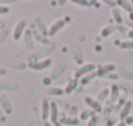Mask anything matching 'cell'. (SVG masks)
Masks as SVG:
<instances>
[{
    "label": "cell",
    "mask_w": 133,
    "mask_h": 126,
    "mask_svg": "<svg viewBox=\"0 0 133 126\" xmlns=\"http://www.w3.org/2000/svg\"><path fill=\"white\" fill-rule=\"evenodd\" d=\"M95 69H97V66H95L94 64H85V65H81V66L76 70L75 78H82V77H85L86 74H90V73L95 72Z\"/></svg>",
    "instance_id": "obj_1"
},
{
    "label": "cell",
    "mask_w": 133,
    "mask_h": 126,
    "mask_svg": "<svg viewBox=\"0 0 133 126\" xmlns=\"http://www.w3.org/2000/svg\"><path fill=\"white\" fill-rule=\"evenodd\" d=\"M26 26H28V22H26L25 20H20V21L16 24V26H15V29H13V39H15V40H18V39L24 35V33H25V30H26Z\"/></svg>",
    "instance_id": "obj_2"
},
{
    "label": "cell",
    "mask_w": 133,
    "mask_h": 126,
    "mask_svg": "<svg viewBox=\"0 0 133 126\" xmlns=\"http://www.w3.org/2000/svg\"><path fill=\"white\" fill-rule=\"evenodd\" d=\"M66 21H68V18H59V20H56V21L50 26V29H48V36H54L57 31H60V30L65 26Z\"/></svg>",
    "instance_id": "obj_3"
},
{
    "label": "cell",
    "mask_w": 133,
    "mask_h": 126,
    "mask_svg": "<svg viewBox=\"0 0 133 126\" xmlns=\"http://www.w3.org/2000/svg\"><path fill=\"white\" fill-rule=\"evenodd\" d=\"M116 69L115 64H104V65H99L97 69V76L98 77H107L108 74H111L114 70Z\"/></svg>",
    "instance_id": "obj_4"
},
{
    "label": "cell",
    "mask_w": 133,
    "mask_h": 126,
    "mask_svg": "<svg viewBox=\"0 0 133 126\" xmlns=\"http://www.w3.org/2000/svg\"><path fill=\"white\" fill-rule=\"evenodd\" d=\"M132 107H133V103H132V100H127V101H125V104L121 107V109H120V113H119L120 121H124L127 117H129V116H130Z\"/></svg>",
    "instance_id": "obj_5"
},
{
    "label": "cell",
    "mask_w": 133,
    "mask_h": 126,
    "mask_svg": "<svg viewBox=\"0 0 133 126\" xmlns=\"http://www.w3.org/2000/svg\"><path fill=\"white\" fill-rule=\"evenodd\" d=\"M0 105L3 107L4 112L8 113V114H11V113L13 112V107H12V104H11V100H9L8 96L4 95V94H0Z\"/></svg>",
    "instance_id": "obj_6"
},
{
    "label": "cell",
    "mask_w": 133,
    "mask_h": 126,
    "mask_svg": "<svg viewBox=\"0 0 133 126\" xmlns=\"http://www.w3.org/2000/svg\"><path fill=\"white\" fill-rule=\"evenodd\" d=\"M51 64H52L51 58H44V60H39V61L34 62L31 65V68L34 70H43V69H47L48 66H51Z\"/></svg>",
    "instance_id": "obj_7"
},
{
    "label": "cell",
    "mask_w": 133,
    "mask_h": 126,
    "mask_svg": "<svg viewBox=\"0 0 133 126\" xmlns=\"http://www.w3.org/2000/svg\"><path fill=\"white\" fill-rule=\"evenodd\" d=\"M24 43L28 49H33L34 48V38H33V33L31 30L26 29L25 33H24Z\"/></svg>",
    "instance_id": "obj_8"
},
{
    "label": "cell",
    "mask_w": 133,
    "mask_h": 126,
    "mask_svg": "<svg viewBox=\"0 0 133 126\" xmlns=\"http://www.w3.org/2000/svg\"><path fill=\"white\" fill-rule=\"evenodd\" d=\"M50 118V101L47 99L42 100V120L46 122Z\"/></svg>",
    "instance_id": "obj_9"
},
{
    "label": "cell",
    "mask_w": 133,
    "mask_h": 126,
    "mask_svg": "<svg viewBox=\"0 0 133 126\" xmlns=\"http://www.w3.org/2000/svg\"><path fill=\"white\" fill-rule=\"evenodd\" d=\"M85 103L91 107V110H95V112L101 110V103H98L97 99H94L91 96H85Z\"/></svg>",
    "instance_id": "obj_10"
},
{
    "label": "cell",
    "mask_w": 133,
    "mask_h": 126,
    "mask_svg": "<svg viewBox=\"0 0 133 126\" xmlns=\"http://www.w3.org/2000/svg\"><path fill=\"white\" fill-rule=\"evenodd\" d=\"M57 117H59L57 105H56L54 101H51V103H50V120H51V122H52V123L56 122V121H57Z\"/></svg>",
    "instance_id": "obj_11"
},
{
    "label": "cell",
    "mask_w": 133,
    "mask_h": 126,
    "mask_svg": "<svg viewBox=\"0 0 133 126\" xmlns=\"http://www.w3.org/2000/svg\"><path fill=\"white\" fill-rule=\"evenodd\" d=\"M33 33V38L35 39V40H38L39 43H42V44H46V46H50V39L48 38H46L44 35H42L38 30H34V31H31Z\"/></svg>",
    "instance_id": "obj_12"
},
{
    "label": "cell",
    "mask_w": 133,
    "mask_h": 126,
    "mask_svg": "<svg viewBox=\"0 0 133 126\" xmlns=\"http://www.w3.org/2000/svg\"><path fill=\"white\" fill-rule=\"evenodd\" d=\"M35 25H37V30L42 34V35H48V30L46 29V25H44V22H43V20L42 18H35Z\"/></svg>",
    "instance_id": "obj_13"
},
{
    "label": "cell",
    "mask_w": 133,
    "mask_h": 126,
    "mask_svg": "<svg viewBox=\"0 0 133 126\" xmlns=\"http://www.w3.org/2000/svg\"><path fill=\"white\" fill-rule=\"evenodd\" d=\"M120 95V90L117 85H112V87L110 88V96H111V101H117Z\"/></svg>",
    "instance_id": "obj_14"
},
{
    "label": "cell",
    "mask_w": 133,
    "mask_h": 126,
    "mask_svg": "<svg viewBox=\"0 0 133 126\" xmlns=\"http://www.w3.org/2000/svg\"><path fill=\"white\" fill-rule=\"evenodd\" d=\"M95 77H98V76H97V72H93V73H90V74H86L85 77H82V78L80 79V83H81L82 86H85V85L90 83Z\"/></svg>",
    "instance_id": "obj_15"
},
{
    "label": "cell",
    "mask_w": 133,
    "mask_h": 126,
    "mask_svg": "<svg viewBox=\"0 0 133 126\" xmlns=\"http://www.w3.org/2000/svg\"><path fill=\"white\" fill-rule=\"evenodd\" d=\"M110 95V88H103L98 95H97V101L98 103H102V101H104L106 99H107V96Z\"/></svg>",
    "instance_id": "obj_16"
},
{
    "label": "cell",
    "mask_w": 133,
    "mask_h": 126,
    "mask_svg": "<svg viewBox=\"0 0 133 126\" xmlns=\"http://www.w3.org/2000/svg\"><path fill=\"white\" fill-rule=\"evenodd\" d=\"M117 4H119V5H121V8H123L125 12H128V13H132V12H133L132 3H129V2H125V0H123V2H117Z\"/></svg>",
    "instance_id": "obj_17"
},
{
    "label": "cell",
    "mask_w": 133,
    "mask_h": 126,
    "mask_svg": "<svg viewBox=\"0 0 133 126\" xmlns=\"http://www.w3.org/2000/svg\"><path fill=\"white\" fill-rule=\"evenodd\" d=\"M112 17H114L115 22H117V24H121V22H123L121 12H120L119 8H114V9H112Z\"/></svg>",
    "instance_id": "obj_18"
},
{
    "label": "cell",
    "mask_w": 133,
    "mask_h": 126,
    "mask_svg": "<svg viewBox=\"0 0 133 126\" xmlns=\"http://www.w3.org/2000/svg\"><path fill=\"white\" fill-rule=\"evenodd\" d=\"M117 30V27L116 26H114V25H108V26H106L103 30H102V36H108V35H111L114 31H116Z\"/></svg>",
    "instance_id": "obj_19"
},
{
    "label": "cell",
    "mask_w": 133,
    "mask_h": 126,
    "mask_svg": "<svg viewBox=\"0 0 133 126\" xmlns=\"http://www.w3.org/2000/svg\"><path fill=\"white\" fill-rule=\"evenodd\" d=\"M61 122L65 123V125H71V126H76V125L80 123L78 118H76V117H66V118H64Z\"/></svg>",
    "instance_id": "obj_20"
},
{
    "label": "cell",
    "mask_w": 133,
    "mask_h": 126,
    "mask_svg": "<svg viewBox=\"0 0 133 126\" xmlns=\"http://www.w3.org/2000/svg\"><path fill=\"white\" fill-rule=\"evenodd\" d=\"M76 86H77V81H76V79H73L72 82H69L68 85H66V87L64 88V92H65V94H69V92H72V91L76 88Z\"/></svg>",
    "instance_id": "obj_21"
},
{
    "label": "cell",
    "mask_w": 133,
    "mask_h": 126,
    "mask_svg": "<svg viewBox=\"0 0 133 126\" xmlns=\"http://www.w3.org/2000/svg\"><path fill=\"white\" fill-rule=\"evenodd\" d=\"M47 92L50 95H63L64 94V88H59V87H50L47 90Z\"/></svg>",
    "instance_id": "obj_22"
},
{
    "label": "cell",
    "mask_w": 133,
    "mask_h": 126,
    "mask_svg": "<svg viewBox=\"0 0 133 126\" xmlns=\"http://www.w3.org/2000/svg\"><path fill=\"white\" fill-rule=\"evenodd\" d=\"M120 48L121 49H133V40L128 39L125 42H121L120 43Z\"/></svg>",
    "instance_id": "obj_23"
},
{
    "label": "cell",
    "mask_w": 133,
    "mask_h": 126,
    "mask_svg": "<svg viewBox=\"0 0 133 126\" xmlns=\"http://www.w3.org/2000/svg\"><path fill=\"white\" fill-rule=\"evenodd\" d=\"M93 116H94V112L90 110V109H86V110H82L80 117H81V120H90Z\"/></svg>",
    "instance_id": "obj_24"
},
{
    "label": "cell",
    "mask_w": 133,
    "mask_h": 126,
    "mask_svg": "<svg viewBox=\"0 0 133 126\" xmlns=\"http://www.w3.org/2000/svg\"><path fill=\"white\" fill-rule=\"evenodd\" d=\"M119 74H120L123 78H125V79L133 81V73H130V72H128V70H125V69H121Z\"/></svg>",
    "instance_id": "obj_25"
},
{
    "label": "cell",
    "mask_w": 133,
    "mask_h": 126,
    "mask_svg": "<svg viewBox=\"0 0 133 126\" xmlns=\"http://www.w3.org/2000/svg\"><path fill=\"white\" fill-rule=\"evenodd\" d=\"M98 123H99V117H98L97 114H94V116L89 120L88 126H98Z\"/></svg>",
    "instance_id": "obj_26"
},
{
    "label": "cell",
    "mask_w": 133,
    "mask_h": 126,
    "mask_svg": "<svg viewBox=\"0 0 133 126\" xmlns=\"http://www.w3.org/2000/svg\"><path fill=\"white\" fill-rule=\"evenodd\" d=\"M73 52H75V55H76V61H77V62H82V60H84L82 57H84V56H82V53L78 51V48H77V47H75V48H73Z\"/></svg>",
    "instance_id": "obj_27"
},
{
    "label": "cell",
    "mask_w": 133,
    "mask_h": 126,
    "mask_svg": "<svg viewBox=\"0 0 133 126\" xmlns=\"http://www.w3.org/2000/svg\"><path fill=\"white\" fill-rule=\"evenodd\" d=\"M2 87H3L4 90H5V88H9L11 91H16V90L18 88V86H17V85H13V83H3Z\"/></svg>",
    "instance_id": "obj_28"
},
{
    "label": "cell",
    "mask_w": 133,
    "mask_h": 126,
    "mask_svg": "<svg viewBox=\"0 0 133 126\" xmlns=\"http://www.w3.org/2000/svg\"><path fill=\"white\" fill-rule=\"evenodd\" d=\"M52 51H54V46H50V47H47L46 49H43L42 52H38V55H37V56L39 57V56H43V55H47V53H51Z\"/></svg>",
    "instance_id": "obj_29"
},
{
    "label": "cell",
    "mask_w": 133,
    "mask_h": 126,
    "mask_svg": "<svg viewBox=\"0 0 133 126\" xmlns=\"http://www.w3.org/2000/svg\"><path fill=\"white\" fill-rule=\"evenodd\" d=\"M9 7H7V5H0V14H7V13H9Z\"/></svg>",
    "instance_id": "obj_30"
},
{
    "label": "cell",
    "mask_w": 133,
    "mask_h": 126,
    "mask_svg": "<svg viewBox=\"0 0 133 126\" xmlns=\"http://www.w3.org/2000/svg\"><path fill=\"white\" fill-rule=\"evenodd\" d=\"M124 122H125V123H130V125H133V117H130V116L127 117V118L124 120Z\"/></svg>",
    "instance_id": "obj_31"
},
{
    "label": "cell",
    "mask_w": 133,
    "mask_h": 126,
    "mask_svg": "<svg viewBox=\"0 0 133 126\" xmlns=\"http://www.w3.org/2000/svg\"><path fill=\"white\" fill-rule=\"evenodd\" d=\"M5 74H7V69L0 68V77H3V76H5Z\"/></svg>",
    "instance_id": "obj_32"
},
{
    "label": "cell",
    "mask_w": 133,
    "mask_h": 126,
    "mask_svg": "<svg viewBox=\"0 0 133 126\" xmlns=\"http://www.w3.org/2000/svg\"><path fill=\"white\" fill-rule=\"evenodd\" d=\"M48 82L51 83V78H50V77H46V78H44V81H43V83H44V85H47Z\"/></svg>",
    "instance_id": "obj_33"
},
{
    "label": "cell",
    "mask_w": 133,
    "mask_h": 126,
    "mask_svg": "<svg viewBox=\"0 0 133 126\" xmlns=\"http://www.w3.org/2000/svg\"><path fill=\"white\" fill-rule=\"evenodd\" d=\"M128 38H130V40H133V29L128 33Z\"/></svg>",
    "instance_id": "obj_34"
},
{
    "label": "cell",
    "mask_w": 133,
    "mask_h": 126,
    "mask_svg": "<svg viewBox=\"0 0 133 126\" xmlns=\"http://www.w3.org/2000/svg\"><path fill=\"white\" fill-rule=\"evenodd\" d=\"M114 126H125V122L124 121H119L116 125H114Z\"/></svg>",
    "instance_id": "obj_35"
},
{
    "label": "cell",
    "mask_w": 133,
    "mask_h": 126,
    "mask_svg": "<svg viewBox=\"0 0 133 126\" xmlns=\"http://www.w3.org/2000/svg\"><path fill=\"white\" fill-rule=\"evenodd\" d=\"M43 126H54V123H52V122H50V121H46Z\"/></svg>",
    "instance_id": "obj_36"
},
{
    "label": "cell",
    "mask_w": 133,
    "mask_h": 126,
    "mask_svg": "<svg viewBox=\"0 0 133 126\" xmlns=\"http://www.w3.org/2000/svg\"><path fill=\"white\" fill-rule=\"evenodd\" d=\"M54 126H63V125H61L59 121H56V122H54Z\"/></svg>",
    "instance_id": "obj_37"
},
{
    "label": "cell",
    "mask_w": 133,
    "mask_h": 126,
    "mask_svg": "<svg viewBox=\"0 0 133 126\" xmlns=\"http://www.w3.org/2000/svg\"><path fill=\"white\" fill-rule=\"evenodd\" d=\"M129 18H130V20H133V12H132V13H129Z\"/></svg>",
    "instance_id": "obj_38"
},
{
    "label": "cell",
    "mask_w": 133,
    "mask_h": 126,
    "mask_svg": "<svg viewBox=\"0 0 133 126\" xmlns=\"http://www.w3.org/2000/svg\"><path fill=\"white\" fill-rule=\"evenodd\" d=\"M130 92H132V94H133V88H132V90H130Z\"/></svg>",
    "instance_id": "obj_39"
},
{
    "label": "cell",
    "mask_w": 133,
    "mask_h": 126,
    "mask_svg": "<svg viewBox=\"0 0 133 126\" xmlns=\"http://www.w3.org/2000/svg\"><path fill=\"white\" fill-rule=\"evenodd\" d=\"M132 126H133V125H132Z\"/></svg>",
    "instance_id": "obj_40"
}]
</instances>
